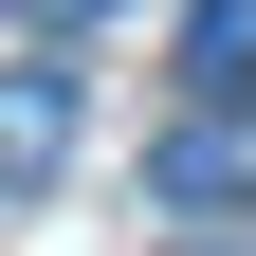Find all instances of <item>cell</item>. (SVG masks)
Returning <instances> with one entry per match:
<instances>
[{
	"label": "cell",
	"mask_w": 256,
	"mask_h": 256,
	"mask_svg": "<svg viewBox=\"0 0 256 256\" xmlns=\"http://www.w3.org/2000/svg\"><path fill=\"white\" fill-rule=\"evenodd\" d=\"M183 74L202 92H256V0H202V18H183Z\"/></svg>",
	"instance_id": "obj_3"
},
{
	"label": "cell",
	"mask_w": 256,
	"mask_h": 256,
	"mask_svg": "<svg viewBox=\"0 0 256 256\" xmlns=\"http://www.w3.org/2000/svg\"><path fill=\"white\" fill-rule=\"evenodd\" d=\"M74 165V92L55 74H0V183H55Z\"/></svg>",
	"instance_id": "obj_2"
},
{
	"label": "cell",
	"mask_w": 256,
	"mask_h": 256,
	"mask_svg": "<svg viewBox=\"0 0 256 256\" xmlns=\"http://www.w3.org/2000/svg\"><path fill=\"white\" fill-rule=\"evenodd\" d=\"M18 18H37V37H92V18H110V0H18Z\"/></svg>",
	"instance_id": "obj_4"
},
{
	"label": "cell",
	"mask_w": 256,
	"mask_h": 256,
	"mask_svg": "<svg viewBox=\"0 0 256 256\" xmlns=\"http://www.w3.org/2000/svg\"><path fill=\"white\" fill-rule=\"evenodd\" d=\"M146 183H165V202H256V92H220V110H183L165 146H146Z\"/></svg>",
	"instance_id": "obj_1"
}]
</instances>
